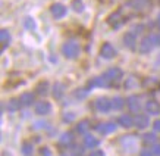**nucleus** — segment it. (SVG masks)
I'll use <instances>...</instances> for the list:
<instances>
[{
  "label": "nucleus",
  "mask_w": 160,
  "mask_h": 156,
  "mask_svg": "<svg viewBox=\"0 0 160 156\" xmlns=\"http://www.w3.org/2000/svg\"><path fill=\"white\" fill-rule=\"evenodd\" d=\"M71 8H72L75 12H82L84 10L82 0H72V2H71Z\"/></svg>",
  "instance_id": "nucleus-29"
},
{
  "label": "nucleus",
  "mask_w": 160,
  "mask_h": 156,
  "mask_svg": "<svg viewBox=\"0 0 160 156\" xmlns=\"http://www.w3.org/2000/svg\"><path fill=\"white\" fill-rule=\"evenodd\" d=\"M116 49L113 47V44L110 43H104L102 46V49H100V56H102L103 59H113L115 56H116Z\"/></svg>",
  "instance_id": "nucleus-7"
},
{
  "label": "nucleus",
  "mask_w": 160,
  "mask_h": 156,
  "mask_svg": "<svg viewBox=\"0 0 160 156\" xmlns=\"http://www.w3.org/2000/svg\"><path fill=\"white\" fill-rule=\"evenodd\" d=\"M40 155L41 156H52V150H50L49 147H43V149L40 150Z\"/></svg>",
  "instance_id": "nucleus-35"
},
{
  "label": "nucleus",
  "mask_w": 160,
  "mask_h": 156,
  "mask_svg": "<svg viewBox=\"0 0 160 156\" xmlns=\"http://www.w3.org/2000/svg\"><path fill=\"white\" fill-rule=\"evenodd\" d=\"M21 152H22V155L24 156H31L32 155V152H34V146H32V143H29V142L22 143V146H21Z\"/></svg>",
  "instance_id": "nucleus-25"
},
{
  "label": "nucleus",
  "mask_w": 160,
  "mask_h": 156,
  "mask_svg": "<svg viewBox=\"0 0 160 156\" xmlns=\"http://www.w3.org/2000/svg\"><path fill=\"white\" fill-rule=\"evenodd\" d=\"M118 124L123 128H131L132 125H135V122H134L131 115H121L118 118Z\"/></svg>",
  "instance_id": "nucleus-16"
},
{
  "label": "nucleus",
  "mask_w": 160,
  "mask_h": 156,
  "mask_svg": "<svg viewBox=\"0 0 160 156\" xmlns=\"http://www.w3.org/2000/svg\"><path fill=\"white\" fill-rule=\"evenodd\" d=\"M34 99L35 97L32 93H24L21 96V103H22V106H31L34 103Z\"/></svg>",
  "instance_id": "nucleus-22"
},
{
  "label": "nucleus",
  "mask_w": 160,
  "mask_h": 156,
  "mask_svg": "<svg viewBox=\"0 0 160 156\" xmlns=\"http://www.w3.org/2000/svg\"><path fill=\"white\" fill-rule=\"evenodd\" d=\"M135 43H137V34L134 31H129L123 35V44H125L128 49H135Z\"/></svg>",
  "instance_id": "nucleus-14"
},
{
  "label": "nucleus",
  "mask_w": 160,
  "mask_h": 156,
  "mask_svg": "<svg viewBox=\"0 0 160 156\" xmlns=\"http://www.w3.org/2000/svg\"><path fill=\"white\" fill-rule=\"evenodd\" d=\"M112 84L109 81V78L106 75H102V77H96L88 81V87H110Z\"/></svg>",
  "instance_id": "nucleus-9"
},
{
  "label": "nucleus",
  "mask_w": 160,
  "mask_h": 156,
  "mask_svg": "<svg viewBox=\"0 0 160 156\" xmlns=\"http://www.w3.org/2000/svg\"><path fill=\"white\" fill-rule=\"evenodd\" d=\"M126 105L129 107V111L134 113H138L141 109V102H140V97L138 96H129L126 99Z\"/></svg>",
  "instance_id": "nucleus-11"
},
{
  "label": "nucleus",
  "mask_w": 160,
  "mask_h": 156,
  "mask_svg": "<svg viewBox=\"0 0 160 156\" xmlns=\"http://www.w3.org/2000/svg\"><path fill=\"white\" fill-rule=\"evenodd\" d=\"M90 156H104V152L103 150H94Z\"/></svg>",
  "instance_id": "nucleus-41"
},
{
  "label": "nucleus",
  "mask_w": 160,
  "mask_h": 156,
  "mask_svg": "<svg viewBox=\"0 0 160 156\" xmlns=\"http://www.w3.org/2000/svg\"><path fill=\"white\" fill-rule=\"evenodd\" d=\"M96 130H97L100 134H110L116 130V125L113 122H103V124H98L96 125Z\"/></svg>",
  "instance_id": "nucleus-13"
},
{
  "label": "nucleus",
  "mask_w": 160,
  "mask_h": 156,
  "mask_svg": "<svg viewBox=\"0 0 160 156\" xmlns=\"http://www.w3.org/2000/svg\"><path fill=\"white\" fill-rule=\"evenodd\" d=\"M84 144H85V147H88V149H94V147L98 146V140L94 136H85Z\"/></svg>",
  "instance_id": "nucleus-23"
},
{
  "label": "nucleus",
  "mask_w": 160,
  "mask_h": 156,
  "mask_svg": "<svg viewBox=\"0 0 160 156\" xmlns=\"http://www.w3.org/2000/svg\"><path fill=\"white\" fill-rule=\"evenodd\" d=\"M157 24H159V27H160V13L157 15Z\"/></svg>",
  "instance_id": "nucleus-42"
},
{
  "label": "nucleus",
  "mask_w": 160,
  "mask_h": 156,
  "mask_svg": "<svg viewBox=\"0 0 160 156\" xmlns=\"http://www.w3.org/2000/svg\"><path fill=\"white\" fill-rule=\"evenodd\" d=\"M0 43H2V50H5L6 46L10 43V34L8 29H2L0 31Z\"/></svg>",
  "instance_id": "nucleus-19"
},
{
  "label": "nucleus",
  "mask_w": 160,
  "mask_h": 156,
  "mask_svg": "<svg viewBox=\"0 0 160 156\" xmlns=\"http://www.w3.org/2000/svg\"><path fill=\"white\" fill-rule=\"evenodd\" d=\"M135 86H138V81H137L135 77L126 78V83H125V87L126 88H132V87H135Z\"/></svg>",
  "instance_id": "nucleus-31"
},
{
  "label": "nucleus",
  "mask_w": 160,
  "mask_h": 156,
  "mask_svg": "<svg viewBox=\"0 0 160 156\" xmlns=\"http://www.w3.org/2000/svg\"><path fill=\"white\" fill-rule=\"evenodd\" d=\"M146 111H147V113H150V115H157V113H160L159 102H156V100H148V102L146 103Z\"/></svg>",
  "instance_id": "nucleus-17"
},
{
  "label": "nucleus",
  "mask_w": 160,
  "mask_h": 156,
  "mask_svg": "<svg viewBox=\"0 0 160 156\" xmlns=\"http://www.w3.org/2000/svg\"><path fill=\"white\" fill-rule=\"evenodd\" d=\"M52 112V105L50 102H46V100H41L35 105V113L37 115H49Z\"/></svg>",
  "instance_id": "nucleus-12"
},
{
  "label": "nucleus",
  "mask_w": 160,
  "mask_h": 156,
  "mask_svg": "<svg viewBox=\"0 0 160 156\" xmlns=\"http://www.w3.org/2000/svg\"><path fill=\"white\" fill-rule=\"evenodd\" d=\"M104 75L109 78V81H110L112 86H118V84L122 81V78H123V72H122V69H119V68L107 69V72L104 74Z\"/></svg>",
  "instance_id": "nucleus-2"
},
{
  "label": "nucleus",
  "mask_w": 160,
  "mask_h": 156,
  "mask_svg": "<svg viewBox=\"0 0 160 156\" xmlns=\"http://www.w3.org/2000/svg\"><path fill=\"white\" fill-rule=\"evenodd\" d=\"M88 130H90V121H88V119H82V121L78 122L77 133H79V134H85Z\"/></svg>",
  "instance_id": "nucleus-24"
},
{
  "label": "nucleus",
  "mask_w": 160,
  "mask_h": 156,
  "mask_svg": "<svg viewBox=\"0 0 160 156\" xmlns=\"http://www.w3.org/2000/svg\"><path fill=\"white\" fill-rule=\"evenodd\" d=\"M73 140H75V137H73L72 133L66 131V133H63L62 136H60V138H59V144L63 146V147H69V146H72Z\"/></svg>",
  "instance_id": "nucleus-15"
},
{
  "label": "nucleus",
  "mask_w": 160,
  "mask_h": 156,
  "mask_svg": "<svg viewBox=\"0 0 160 156\" xmlns=\"http://www.w3.org/2000/svg\"><path fill=\"white\" fill-rule=\"evenodd\" d=\"M151 152H153V155L160 156V144H154L153 149H151Z\"/></svg>",
  "instance_id": "nucleus-38"
},
{
  "label": "nucleus",
  "mask_w": 160,
  "mask_h": 156,
  "mask_svg": "<svg viewBox=\"0 0 160 156\" xmlns=\"http://www.w3.org/2000/svg\"><path fill=\"white\" fill-rule=\"evenodd\" d=\"M153 40L156 46H160V34H153Z\"/></svg>",
  "instance_id": "nucleus-40"
},
{
  "label": "nucleus",
  "mask_w": 160,
  "mask_h": 156,
  "mask_svg": "<svg viewBox=\"0 0 160 156\" xmlns=\"http://www.w3.org/2000/svg\"><path fill=\"white\" fill-rule=\"evenodd\" d=\"M81 49H79V44L73 40H69L66 43H63L62 46V53L66 59H75L79 55Z\"/></svg>",
  "instance_id": "nucleus-1"
},
{
  "label": "nucleus",
  "mask_w": 160,
  "mask_h": 156,
  "mask_svg": "<svg viewBox=\"0 0 160 156\" xmlns=\"http://www.w3.org/2000/svg\"><path fill=\"white\" fill-rule=\"evenodd\" d=\"M134 122H135V127L138 130H144L148 125V117L147 115H137Z\"/></svg>",
  "instance_id": "nucleus-18"
},
{
  "label": "nucleus",
  "mask_w": 160,
  "mask_h": 156,
  "mask_svg": "<svg viewBox=\"0 0 160 156\" xmlns=\"http://www.w3.org/2000/svg\"><path fill=\"white\" fill-rule=\"evenodd\" d=\"M125 105V100L121 97V96H116V97L112 99V109H115V111H119L122 109Z\"/></svg>",
  "instance_id": "nucleus-26"
},
{
  "label": "nucleus",
  "mask_w": 160,
  "mask_h": 156,
  "mask_svg": "<svg viewBox=\"0 0 160 156\" xmlns=\"http://www.w3.org/2000/svg\"><path fill=\"white\" fill-rule=\"evenodd\" d=\"M24 27L27 29H31V31H32V29L37 28V24H35V21L32 19L31 16H27V18L24 19Z\"/></svg>",
  "instance_id": "nucleus-28"
},
{
  "label": "nucleus",
  "mask_w": 160,
  "mask_h": 156,
  "mask_svg": "<svg viewBox=\"0 0 160 156\" xmlns=\"http://www.w3.org/2000/svg\"><path fill=\"white\" fill-rule=\"evenodd\" d=\"M82 152H84L82 147H73L72 155H73V156H81V155H82Z\"/></svg>",
  "instance_id": "nucleus-36"
},
{
  "label": "nucleus",
  "mask_w": 160,
  "mask_h": 156,
  "mask_svg": "<svg viewBox=\"0 0 160 156\" xmlns=\"http://www.w3.org/2000/svg\"><path fill=\"white\" fill-rule=\"evenodd\" d=\"M156 138H157V137H156L154 133H147V134L142 136V142H144V144H154Z\"/></svg>",
  "instance_id": "nucleus-27"
},
{
  "label": "nucleus",
  "mask_w": 160,
  "mask_h": 156,
  "mask_svg": "<svg viewBox=\"0 0 160 156\" xmlns=\"http://www.w3.org/2000/svg\"><path fill=\"white\" fill-rule=\"evenodd\" d=\"M107 22L113 27V28H119L123 22H125V16L122 15V10H118L115 13H112L109 18H107Z\"/></svg>",
  "instance_id": "nucleus-6"
},
{
  "label": "nucleus",
  "mask_w": 160,
  "mask_h": 156,
  "mask_svg": "<svg viewBox=\"0 0 160 156\" xmlns=\"http://www.w3.org/2000/svg\"><path fill=\"white\" fill-rule=\"evenodd\" d=\"M73 119H75V113H72V112H66L63 115V121L65 122H72Z\"/></svg>",
  "instance_id": "nucleus-33"
},
{
  "label": "nucleus",
  "mask_w": 160,
  "mask_h": 156,
  "mask_svg": "<svg viewBox=\"0 0 160 156\" xmlns=\"http://www.w3.org/2000/svg\"><path fill=\"white\" fill-rule=\"evenodd\" d=\"M47 90H49V83H47V81H41V83L37 86V93H38V94H46Z\"/></svg>",
  "instance_id": "nucleus-30"
},
{
  "label": "nucleus",
  "mask_w": 160,
  "mask_h": 156,
  "mask_svg": "<svg viewBox=\"0 0 160 156\" xmlns=\"http://www.w3.org/2000/svg\"><path fill=\"white\" fill-rule=\"evenodd\" d=\"M50 12L53 15V18L62 19L63 16H66L68 9H66V6H63L62 3H54V5H52V8H50Z\"/></svg>",
  "instance_id": "nucleus-8"
},
{
  "label": "nucleus",
  "mask_w": 160,
  "mask_h": 156,
  "mask_svg": "<svg viewBox=\"0 0 160 156\" xmlns=\"http://www.w3.org/2000/svg\"><path fill=\"white\" fill-rule=\"evenodd\" d=\"M65 94V86L62 83H56L53 86V97L54 99H62Z\"/></svg>",
  "instance_id": "nucleus-21"
},
{
  "label": "nucleus",
  "mask_w": 160,
  "mask_h": 156,
  "mask_svg": "<svg viewBox=\"0 0 160 156\" xmlns=\"http://www.w3.org/2000/svg\"><path fill=\"white\" fill-rule=\"evenodd\" d=\"M87 91H88V90H85V88H79L78 91H75V96H77V97H79V99H82V97H85V96H87Z\"/></svg>",
  "instance_id": "nucleus-34"
},
{
  "label": "nucleus",
  "mask_w": 160,
  "mask_h": 156,
  "mask_svg": "<svg viewBox=\"0 0 160 156\" xmlns=\"http://www.w3.org/2000/svg\"><path fill=\"white\" fill-rule=\"evenodd\" d=\"M47 122L46 121H37L34 122V125H32V130H44V128H47Z\"/></svg>",
  "instance_id": "nucleus-32"
},
{
  "label": "nucleus",
  "mask_w": 160,
  "mask_h": 156,
  "mask_svg": "<svg viewBox=\"0 0 160 156\" xmlns=\"http://www.w3.org/2000/svg\"><path fill=\"white\" fill-rule=\"evenodd\" d=\"M121 144L123 147V150L126 152H135L138 140L135 138V136H123L121 138Z\"/></svg>",
  "instance_id": "nucleus-4"
},
{
  "label": "nucleus",
  "mask_w": 160,
  "mask_h": 156,
  "mask_svg": "<svg viewBox=\"0 0 160 156\" xmlns=\"http://www.w3.org/2000/svg\"><path fill=\"white\" fill-rule=\"evenodd\" d=\"M154 46L156 44H154V40H153V34L146 35V37L140 41V44H138V50H140V53L146 55V53H150Z\"/></svg>",
  "instance_id": "nucleus-3"
},
{
  "label": "nucleus",
  "mask_w": 160,
  "mask_h": 156,
  "mask_svg": "<svg viewBox=\"0 0 160 156\" xmlns=\"http://www.w3.org/2000/svg\"><path fill=\"white\" fill-rule=\"evenodd\" d=\"M153 128H154V131L160 133V119H156L154 124H153Z\"/></svg>",
  "instance_id": "nucleus-39"
},
{
  "label": "nucleus",
  "mask_w": 160,
  "mask_h": 156,
  "mask_svg": "<svg viewBox=\"0 0 160 156\" xmlns=\"http://www.w3.org/2000/svg\"><path fill=\"white\" fill-rule=\"evenodd\" d=\"M21 106H22L21 99H10L9 102H8V111H9V112H16V111H19Z\"/></svg>",
  "instance_id": "nucleus-20"
},
{
  "label": "nucleus",
  "mask_w": 160,
  "mask_h": 156,
  "mask_svg": "<svg viewBox=\"0 0 160 156\" xmlns=\"http://www.w3.org/2000/svg\"><path fill=\"white\" fill-rule=\"evenodd\" d=\"M132 9L135 10V12H146V10L150 9L151 6V0H131V3H129Z\"/></svg>",
  "instance_id": "nucleus-5"
},
{
  "label": "nucleus",
  "mask_w": 160,
  "mask_h": 156,
  "mask_svg": "<svg viewBox=\"0 0 160 156\" xmlns=\"http://www.w3.org/2000/svg\"><path fill=\"white\" fill-rule=\"evenodd\" d=\"M94 105H96V109L98 112H103V113L109 112V109H112V102L107 97H98Z\"/></svg>",
  "instance_id": "nucleus-10"
},
{
  "label": "nucleus",
  "mask_w": 160,
  "mask_h": 156,
  "mask_svg": "<svg viewBox=\"0 0 160 156\" xmlns=\"http://www.w3.org/2000/svg\"><path fill=\"white\" fill-rule=\"evenodd\" d=\"M140 156H153V152H151V149H142L140 152Z\"/></svg>",
  "instance_id": "nucleus-37"
}]
</instances>
